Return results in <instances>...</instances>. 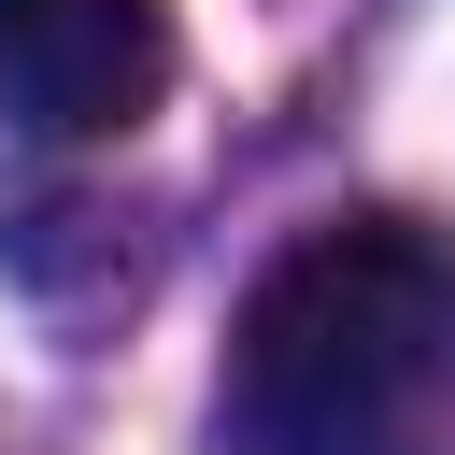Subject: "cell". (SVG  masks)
Returning a JSON list of instances; mask_svg holds the SVG:
<instances>
[{"instance_id":"cell-1","label":"cell","mask_w":455,"mask_h":455,"mask_svg":"<svg viewBox=\"0 0 455 455\" xmlns=\"http://www.w3.org/2000/svg\"><path fill=\"white\" fill-rule=\"evenodd\" d=\"M228 455H455V242L412 213L299 228L213 384Z\"/></svg>"},{"instance_id":"cell-2","label":"cell","mask_w":455,"mask_h":455,"mask_svg":"<svg viewBox=\"0 0 455 455\" xmlns=\"http://www.w3.org/2000/svg\"><path fill=\"white\" fill-rule=\"evenodd\" d=\"M171 85L156 0H0V114L43 142H114Z\"/></svg>"}]
</instances>
